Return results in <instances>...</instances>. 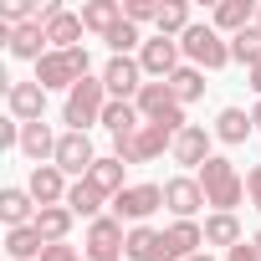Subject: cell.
Instances as JSON below:
<instances>
[{
    "label": "cell",
    "instance_id": "obj_1",
    "mask_svg": "<svg viewBox=\"0 0 261 261\" xmlns=\"http://www.w3.org/2000/svg\"><path fill=\"white\" fill-rule=\"evenodd\" d=\"M195 179H200V190H205V205H210L215 215H236V205H241V195H246V179H241V169H236L225 154L205 159Z\"/></svg>",
    "mask_w": 261,
    "mask_h": 261
},
{
    "label": "cell",
    "instance_id": "obj_2",
    "mask_svg": "<svg viewBox=\"0 0 261 261\" xmlns=\"http://www.w3.org/2000/svg\"><path fill=\"white\" fill-rule=\"evenodd\" d=\"M179 51H185V62H190V67H200V72H220V67H230V62H236V57H230V41H225L210 21H205V26L195 21V26L179 36Z\"/></svg>",
    "mask_w": 261,
    "mask_h": 261
},
{
    "label": "cell",
    "instance_id": "obj_3",
    "mask_svg": "<svg viewBox=\"0 0 261 261\" xmlns=\"http://www.w3.org/2000/svg\"><path fill=\"white\" fill-rule=\"evenodd\" d=\"M108 82L102 77H82L72 92H67V108H62V118L72 123V134H87L92 123H102V113H108Z\"/></svg>",
    "mask_w": 261,
    "mask_h": 261
},
{
    "label": "cell",
    "instance_id": "obj_4",
    "mask_svg": "<svg viewBox=\"0 0 261 261\" xmlns=\"http://www.w3.org/2000/svg\"><path fill=\"white\" fill-rule=\"evenodd\" d=\"M82 77H92V57H87V46H72V51H46L41 62H36V82L46 87V92H57V87H77Z\"/></svg>",
    "mask_w": 261,
    "mask_h": 261
},
{
    "label": "cell",
    "instance_id": "obj_5",
    "mask_svg": "<svg viewBox=\"0 0 261 261\" xmlns=\"http://www.w3.org/2000/svg\"><path fill=\"white\" fill-rule=\"evenodd\" d=\"M164 149H174V134H164L159 123H144L139 134H123V139H113V154H118L123 164H154Z\"/></svg>",
    "mask_w": 261,
    "mask_h": 261
},
{
    "label": "cell",
    "instance_id": "obj_6",
    "mask_svg": "<svg viewBox=\"0 0 261 261\" xmlns=\"http://www.w3.org/2000/svg\"><path fill=\"white\" fill-rule=\"evenodd\" d=\"M123 246H128V230L118 215H97L87 225V261H123Z\"/></svg>",
    "mask_w": 261,
    "mask_h": 261
},
{
    "label": "cell",
    "instance_id": "obj_7",
    "mask_svg": "<svg viewBox=\"0 0 261 261\" xmlns=\"http://www.w3.org/2000/svg\"><path fill=\"white\" fill-rule=\"evenodd\" d=\"M179 41H169V36H149L144 46H139V67H144V77L149 82H169L174 72H179Z\"/></svg>",
    "mask_w": 261,
    "mask_h": 261
},
{
    "label": "cell",
    "instance_id": "obj_8",
    "mask_svg": "<svg viewBox=\"0 0 261 261\" xmlns=\"http://www.w3.org/2000/svg\"><path fill=\"white\" fill-rule=\"evenodd\" d=\"M159 205H164V185H128V190L113 200V215L128 220V225H144Z\"/></svg>",
    "mask_w": 261,
    "mask_h": 261
},
{
    "label": "cell",
    "instance_id": "obj_9",
    "mask_svg": "<svg viewBox=\"0 0 261 261\" xmlns=\"http://www.w3.org/2000/svg\"><path fill=\"white\" fill-rule=\"evenodd\" d=\"M62 174H77V179H87L92 174V164H97V149H92V139L87 134H72V128H67V134L57 139V159H51Z\"/></svg>",
    "mask_w": 261,
    "mask_h": 261
},
{
    "label": "cell",
    "instance_id": "obj_10",
    "mask_svg": "<svg viewBox=\"0 0 261 261\" xmlns=\"http://www.w3.org/2000/svg\"><path fill=\"white\" fill-rule=\"evenodd\" d=\"M6 108L16 123H46V87L31 82H6Z\"/></svg>",
    "mask_w": 261,
    "mask_h": 261
},
{
    "label": "cell",
    "instance_id": "obj_11",
    "mask_svg": "<svg viewBox=\"0 0 261 261\" xmlns=\"http://www.w3.org/2000/svg\"><path fill=\"white\" fill-rule=\"evenodd\" d=\"M102 82H108V97L134 102V97L144 92V67H139V57H113V62L102 67Z\"/></svg>",
    "mask_w": 261,
    "mask_h": 261
},
{
    "label": "cell",
    "instance_id": "obj_12",
    "mask_svg": "<svg viewBox=\"0 0 261 261\" xmlns=\"http://www.w3.org/2000/svg\"><path fill=\"white\" fill-rule=\"evenodd\" d=\"M123 256H128V261H179L174 246H169V236L154 230V225H128V246H123Z\"/></svg>",
    "mask_w": 261,
    "mask_h": 261
},
{
    "label": "cell",
    "instance_id": "obj_13",
    "mask_svg": "<svg viewBox=\"0 0 261 261\" xmlns=\"http://www.w3.org/2000/svg\"><path fill=\"white\" fill-rule=\"evenodd\" d=\"M164 205H169L174 220H195V210L205 205L200 179H195V174H174V179H164Z\"/></svg>",
    "mask_w": 261,
    "mask_h": 261
},
{
    "label": "cell",
    "instance_id": "obj_14",
    "mask_svg": "<svg viewBox=\"0 0 261 261\" xmlns=\"http://www.w3.org/2000/svg\"><path fill=\"white\" fill-rule=\"evenodd\" d=\"M210 144H215V128H205V123H190L185 134L174 139V149H169V154H174V164H185V169H200L205 159H215V154H210Z\"/></svg>",
    "mask_w": 261,
    "mask_h": 261
},
{
    "label": "cell",
    "instance_id": "obj_15",
    "mask_svg": "<svg viewBox=\"0 0 261 261\" xmlns=\"http://www.w3.org/2000/svg\"><path fill=\"white\" fill-rule=\"evenodd\" d=\"M26 190H31V200L46 210V205H67V190H72V185H67V174H62L57 164H36L31 179H26Z\"/></svg>",
    "mask_w": 261,
    "mask_h": 261
},
{
    "label": "cell",
    "instance_id": "obj_16",
    "mask_svg": "<svg viewBox=\"0 0 261 261\" xmlns=\"http://www.w3.org/2000/svg\"><path fill=\"white\" fill-rule=\"evenodd\" d=\"M41 205L31 200V190L11 185V190H0V220H6V230H21V225H36Z\"/></svg>",
    "mask_w": 261,
    "mask_h": 261
},
{
    "label": "cell",
    "instance_id": "obj_17",
    "mask_svg": "<svg viewBox=\"0 0 261 261\" xmlns=\"http://www.w3.org/2000/svg\"><path fill=\"white\" fill-rule=\"evenodd\" d=\"M210 26H215L220 36H236V31L256 26V6H251V0H220L215 16H210Z\"/></svg>",
    "mask_w": 261,
    "mask_h": 261
},
{
    "label": "cell",
    "instance_id": "obj_18",
    "mask_svg": "<svg viewBox=\"0 0 261 261\" xmlns=\"http://www.w3.org/2000/svg\"><path fill=\"white\" fill-rule=\"evenodd\" d=\"M57 139L62 134H51V123H21V154L36 159V164L57 159Z\"/></svg>",
    "mask_w": 261,
    "mask_h": 261
},
{
    "label": "cell",
    "instance_id": "obj_19",
    "mask_svg": "<svg viewBox=\"0 0 261 261\" xmlns=\"http://www.w3.org/2000/svg\"><path fill=\"white\" fill-rule=\"evenodd\" d=\"M51 51V41H46V26H16L11 31V57H21V62H41Z\"/></svg>",
    "mask_w": 261,
    "mask_h": 261
},
{
    "label": "cell",
    "instance_id": "obj_20",
    "mask_svg": "<svg viewBox=\"0 0 261 261\" xmlns=\"http://www.w3.org/2000/svg\"><path fill=\"white\" fill-rule=\"evenodd\" d=\"M102 200H108V195H102L92 179H72V190H67V210H72V215H82L87 225L102 215Z\"/></svg>",
    "mask_w": 261,
    "mask_h": 261
},
{
    "label": "cell",
    "instance_id": "obj_21",
    "mask_svg": "<svg viewBox=\"0 0 261 261\" xmlns=\"http://www.w3.org/2000/svg\"><path fill=\"white\" fill-rule=\"evenodd\" d=\"M123 169H128V164H123L118 154H97V164H92V174H87V179H92L108 200H118V195L128 190V185H123Z\"/></svg>",
    "mask_w": 261,
    "mask_h": 261
},
{
    "label": "cell",
    "instance_id": "obj_22",
    "mask_svg": "<svg viewBox=\"0 0 261 261\" xmlns=\"http://www.w3.org/2000/svg\"><path fill=\"white\" fill-rule=\"evenodd\" d=\"M82 31H87V26H82L77 11H62L57 21H46V41H51V51H72V46L82 41Z\"/></svg>",
    "mask_w": 261,
    "mask_h": 261
},
{
    "label": "cell",
    "instance_id": "obj_23",
    "mask_svg": "<svg viewBox=\"0 0 261 261\" xmlns=\"http://www.w3.org/2000/svg\"><path fill=\"white\" fill-rule=\"evenodd\" d=\"M164 236H169V246H174V256H179V261H190V256H200V251H205V225H195V220H174Z\"/></svg>",
    "mask_w": 261,
    "mask_h": 261
},
{
    "label": "cell",
    "instance_id": "obj_24",
    "mask_svg": "<svg viewBox=\"0 0 261 261\" xmlns=\"http://www.w3.org/2000/svg\"><path fill=\"white\" fill-rule=\"evenodd\" d=\"M41 251H46V241H41V230H36V225L6 230V256H11V261H41Z\"/></svg>",
    "mask_w": 261,
    "mask_h": 261
},
{
    "label": "cell",
    "instance_id": "obj_25",
    "mask_svg": "<svg viewBox=\"0 0 261 261\" xmlns=\"http://www.w3.org/2000/svg\"><path fill=\"white\" fill-rule=\"evenodd\" d=\"M251 134H256L251 113H241V108H220V118H215V139H220V144H246Z\"/></svg>",
    "mask_w": 261,
    "mask_h": 261
},
{
    "label": "cell",
    "instance_id": "obj_26",
    "mask_svg": "<svg viewBox=\"0 0 261 261\" xmlns=\"http://www.w3.org/2000/svg\"><path fill=\"white\" fill-rule=\"evenodd\" d=\"M118 21H123V0H87L82 6V26L97 31V36H108Z\"/></svg>",
    "mask_w": 261,
    "mask_h": 261
},
{
    "label": "cell",
    "instance_id": "obj_27",
    "mask_svg": "<svg viewBox=\"0 0 261 261\" xmlns=\"http://www.w3.org/2000/svg\"><path fill=\"white\" fill-rule=\"evenodd\" d=\"M72 220H77V215H72L67 205H46V210L36 215V230H41V241H46V246H57V241H67V236H72Z\"/></svg>",
    "mask_w": 261,
    "mask_h": 261
},
{
    "label": "cell",
    "instance_id": "obj_28",
    "mask_svg": "<svg viewBox=\"0 0 261 261\" xmlns=\"http://www.w3.org/2000/svg\"><path fill=\"white\" fill-rule=\"evenodd\" d=\"M159 36H169V41H179L195 21H190V6H185V0H159Z\"/></svg>",
    "mask_w": 261,
    "mask_h": 261
},
{
    "label": "cell",
    "instance_id": "obj_29",
    "mask_svg": "<svg viewBox=\"0 0 261 261\" xmlns=\"http://www.w3.org/2000/svg\"><path fill=\"white\" fill-rule=\"evenodd\" d=\"M102 128H108V134L113 139H123V134H139V128H144V118H139V108L134 102H108V113H102Z\"/></svg>",
    "mask_w": 261,
    "mask_h": 261
},
{
    "label": "cell",
    "instance_id": "obj_30",
    "mask_svg": "<svg viewBox=\"0 0 261 261\" xmlns=\"http://www.w3.org/2000/svg\"><path fill=\"white\" fill-rule=\"evenodd\" d=\"M246 236H241V220L236 215H205V246H241Z\"/></svg>",
    "mask_w": 261,
    "mask_h": 261
},
{
    "label": "cell",
    "instance_id": "obj_31",
    "mask_svg": "<svg viewBox=\"0 0 261 261\" xmlns=\"http://www.w3.org/2000/svg\"><path fill=\"white\" fill-rule=\"evenodd\" d=\"M169 92H174V97H179V102H185V108H190V102H195V97H205V72H200V67H190V62H185V67H179V72H174V77H169Z\"/></svg>",
    "mask_w": 261,
    "mask_h": 261
},
{
    "label": "cell",
    "instance_id": "obj_32",
    "mask_svg": "<svg viewBox=\"0 0 261 261\" xmlns=\"http://www.w3.org/2000/svg\"><path fill=\"white\" fill-rule=\"evenodd\" d=\"M230 57L251 72V67H261V26H246V31H236L230 36Z\"/></svg>",
    "mask_w": 261,
    "mask_h": 261
},
{
    "label": "cell",
    "instance_id": "obj_33",
    "mask_svg": "<svg viewBox=\"0 0 261 261\" xmlns=\"http://www.w3.org/2000/svg\"><path fill=\"white\" fill-rule=\"evenodd\" d=\"M102 41L113 46V57H128L134 46H144V36H139V26H134V21H118V26H113Z\"/></svg>",
    "mask_w": 261,
    "mask_h": 261
},
{
    "label": "cell",
    "instance_id": "obj_34",
    "mask_svg": "<svg viewBox=\"0 0 261 261\" xmlns=\"http://www.w3.org/2000/svg\"><path fill=\"white\" fill-rule=\"evenodd\" d=\"M123 21H134V26L159 21V0H123Z\"/></svg>",
    "mask_w": 261,
    "mask_h": 261
},
{
    "label": "cell",
    "instance_id": "obj_35",
    "mask_svg": "<svg viewBox=\"0 0 261 261\" xmlns=\"http://www.w3.org/2000/svg\"><path fill=\"white\" fill-rule=\"evenodd\" d=\"M41 261H87V256H77V246L57 241V246H46V251H41Z\"/></svg>",
    "mask_w": 261,
    "mask_h": 261
},
{
    "label": "cell",
    "instance_id": "obj_36",
    "mask_svg": "<svg viewBox=\"0 0 261 261\" xmlns=\"http://www.w3.org/2000/svg\"><path fill=\"white\" fill-rule=\"evenodd\" d=\"M225 261H261V256H256V246H251V241H241V246H230V251H225Z\"/></svg>",
    "mask_w": 261,
    "mask_h": 261
},
{
    "label": "cell",
    "instance_id": "obj_37",
    "mask_svg": "<svg viewBox=\"0 0 261 261\" xmlns=\"http://www.w3.org/2000/svg\"><path fill=\"white\" fill-rule=\"evenodd\" d=\"M246 195H251V205L261 210V164H256V169L246 174Z\"/></svg>",
    "mask_w": 261,
    "mask_h": 261
},
{
    "label": "cell",
    "instance_id": "obj_38",
    "mask_svg": "<svg viewBox=\"0 0 261 261\" xmlns=\"http://www.w3.org/2000/svg\"><path fill=\"white\" fill-rule=\"evenodd\" d=\"M246 82H251V92L261 97V67H251V72H246Z\"/></svg>",
    "mask_w": 261,
    "mask_h": 261
},
{
    "label": "cell",
    "instance_id": "obj_39",
    "mask_svg": "<svg viewBox=\"0 0 261 261\" xmlns=\"http://www.w3.org/2000/svg\"><path fill=\"white\" fill-rule=\"evenodd\" d=\"M251 123H256V128H261V97H256V108H251Z\"/></svg>",
    "mask_w": 261,
    "mask_h": 261
},
{
    "label": "cell",
    "instance_id": "obj_40",
    "mask_svg": "<svg viewBox=\"0 0 261 261\" xmlns=\"http://www.w3.org/2000/svg\"><path fill=\"white\" fill-rule=\"evenodd\" d=\"M251 246H256V256H261V230H256V236H251Z\"/></svg>",
    "mask_w": 261,
    "mask_h": 261
},
{
    "label": "cell",
    "instance_id": "obj_41",
    "mask_svg": "<svg viewBox=\"0 0 261 261\" xmlns=\"http://www.w3.org/2000/svg\"><path fill=\"white\" fill-rule=\"evenodd\" d=\"M256 26H261V11H256Z\"/></svg>",
    "mask_w": 261,
    "mask_h": 261
}]
</instances>
